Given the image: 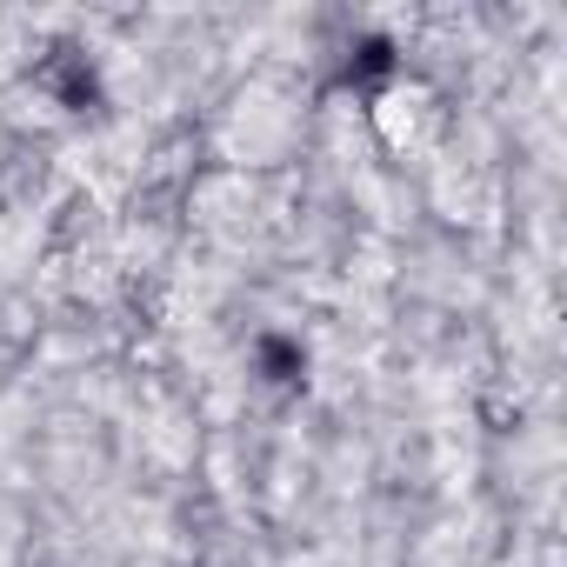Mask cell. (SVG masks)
I'll return each mask as SVG.
<instances>
[{"instance_id":"cell-1","label":"cell","mask_w":567,"mask_h":567,"mask_svg":"<svg viewBox=\"0 0 567 567\" xmlns=\"http://www.w3.org/2000/svg\"><path fill=\"white\" fill-rule=\"evenodd\" d=\"M260 374L274 381V388H301L308 381V348L295 341V334H260Z\"/></svg>"},{"instance_id":"cell-2","label":"cell","mask_w":567,"mask_h":567,"mask_svg":"<svg viewBox=\"0 0 567 567\" xmlns=\"http://www.w3.org/2000/svg\"><path fill=\"white\" fill-rule=\"evenodd\" d=\"M388 74H394V41L368 34V41L354 48V61H348V87H381Z\"/></svg>"},{"instance_id":"cell-3","label":"cell","mask_w":567,"mask_h":567,"mask_svg":"<svg viewBox=\"0 0 567 567\" xmlns=\"http://www.w3.org/2000/svg\"><path fill=\"white\" fill-rule=\"evenodd\" d=\"M54 94H61V107H74V114H81V107H94V101H101V74H94L81 54H68V61H61V74H54Z\"/></svg>"}]
</instances>
